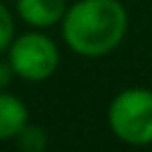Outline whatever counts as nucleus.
<instances>
[{
	"label": "nucleus",
	"mask_w": 152,
	"mask_h": 152,
	"mask_svg": "<svg viewBox=\"0 0 152 152\" xmlns=\"http://www.w3.org/2000/svg\"><path fill=\"white\" fill-rule=\"evenodd\" d=\"M14 140H17V147L24 150V152H40V150H45V145H48L45 131H43L40 126H36V124H26V126L14 135Z\"/></svg>",
	"instance_id": "6"
},
{
	"label": "nucleus",
	"mask_w": 152,
	"mask_h": 152,
	"mask_svg": "<svg viewBox=\"0 0 152 152\" xmlns=\"http://www.w3.org/2000/svg\"><path fill=\"white\" fill-rule=\"evenodd\" d=\"M128 12L121 0H76L62 17V38L81 57H104L121 45Z\"/></svg>",
	"instance_id": "1"
},
{
	"label": "nucleus",
	"mask_w": 152,
	"mask_h": 152,
	"mask_svg": "<svg viewBox=\"0 0 152 152\" xmlns=\"http://www.w3.org/2000/svg\"><path fill=\"white\" fill-rule=\"evenodd\" d=\"M66 12V0H17V14L21 21L36 28H50L62 24Z\"/></svg>",
	"instance_id": "4"
},
{
	"label": "nucleus",
	"mask_w": 152,
	"mask_h": 152,
	"mask_svg": "<svg viewBox=\"0 0 152 152\" xmlns=\"http://www.w3.org/2000/svg\"><path fill=\"white\" fill-rule=\"evenodd\" d=\"M7 52H10L7 62L14 71V76L31 81V83L48 81L59 66V50H57L55 40L38 31L17 36L10 43Z\"/></svg>",
	"instance_id": "3"
},
{
	"label": "nucleus",
	"mask_w": 152,
	"mask_h": 152,
	"mask_svg": "<svg viewBox=\"0 0 152 152\" xmlns=\"http://www.w3.org/2000/svg\"><path fill=\"white\" fill-rule=\"evenodd\" d=\"M12 40H14V19L12 12L0 2V52H5Z\"/></svg>",
	"instance_id": "7"
},
{
	"label": "nucleus",
	"mask_w": 152,
	"mask_h": 152,
	"mask_svg": "<svg viewBox=\"0 0 152 152\" xmlns=\"http://www.w3.org/2000/svg\"><path fill=\"white\" fill-rule=\"evenodd\" d=\"M107 124L114 138L126 145L152 142V90L142 86L124 88L114 95L107 109Z\"/></svg>",
	"instance_id": "2"
},
{
	"label": "nucleus",
	"mask_w": 152,
	"mask_h": 152,
	"mask_svg": "<svg viewBox=\"0 0 152 152\" xmlns=\"http://www.w3.org/2000/svg\"><path fill=\"white\" fill-rule=\"evenodd\" d=\"M12 76H14V71H12L10 62H0V90H5V88L10 86Z\"/></svg>",
	"instance_id": "8"
},
{
	"label": "nucleus",
	"mask_w": 152,
	"mask_h": 152,
	"mask_svg": "<svg viewBox=\"0 0 152 152\" xmlns=\"http://www.w3.org/2000/svg\"><path fill=\"white\" fill-rule=\"evenodd\" d=\"M26 124H28L26 104L17 95H10L7 90H0V140L14 138Z\"/></svg>",
	"instance_id": "5"
}]
</instances>
